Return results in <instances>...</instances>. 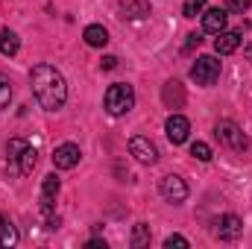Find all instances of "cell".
<instances>
[{
  "label": "cell",
  "instance_id": "ac0fdd59",
  "mask_svg": "<svg viewBox=\"0 0 252 249\" xmlns=\"http://www.w3.org/2000/svg\"><path fill=\"white\" fill-rule=\"evenodd\" d=\"M18 47H21L18 32H12V30H0V56H15Z\"/></svg>",
  "mask_w": 252,
  "mask_h": 249
},
{
  "label": "cell",
  "instance_id": "2e32d148",
  "mask_svg": "<svg viewBox=\"0 0 252 249\" xmlns=\"http://www.w3.org/2000/svg\"><path fill=\"white\" fill-rule=\"evenodd\" d=\"M35 164H38V153L27 144L24 153H21V158H18V176H30L35 170Z\"/></svg>",
  "mask_w": 252,
  "mask_h": 249
},
{
  "label": "cell",
  "instance_id": "277c9868",
  "mask_svg": "<svg viewBox=\"0 0 252 249\" xmlns=\"http://www.w3.org/2000/svg\"><path fill=\"white\" fill-rule=\"evenodd\" d=\"M217 76H220V62L214 56H199L190 67V79L196 85H214Z\"/></svg>",
  "mask_w": 252,
  "mask_h": 249
},
{
  "label": "cell",
  "instance_id": "8992f818",
  "mask_svg": "<svg viewBox=\"0 0 252 249\" xmlns=\"http://www.w3.org/2000/svg\"><path fill=\"white\" fill-rule=\"evenodd\" d=\"M158 193H161L167 202H185V199H188V185H185V179H179V176H164V179L158 182Z\"/></svg>",
  "mask_w": 252,
  "mask_h": 249
},
{
  "label": "cell",
  "instance_id": "d6986e66",
  "mask_svg": "<svg viewBox=\"0 0 252 249\" xmlns=\"http://www.w3.org/2000/svg\"><path fill=\"white\" fill-rule=\"evenodd\" d=\"M18 244V229L12 226V220L0 217V249H9Z\"/></svg>",
  "mask_w": 252,
  "mask_h": 249
},
{
  "label": "cell",
  "instance_id": "8fae6325",
  "mask_svg": "<svg viewBox=\"0 0 252 249\" xmlns=\"http://www.w3.org/2000/svg\"><path fill=\"white\" fill-rule=\"evenodd\" d=\"M226 30V9H208V12H202V32H211V35H217V32H223Z\"/></svg>",
  "mask_w": 252,
  "mask_h": 249
},
{
  "label": "cell",
  "instance_id": "f1b7e54d",
  "mask_svg": "<svg viewBox=\"0 0 252 249\" xmlns=\"http://www.w3.org/2000/svg\"><path fill=\"white\" fill-rule=\"evenodd\" d=\"M247 56L252 59V44H247Z\"/></svg>",
  "mask_w": 252,
  "mask_h": 249
},
{
  "label": "cell",
  "instance_id": "9c48e42d",
  "mask_svg": "<svg viewBox=\"0 0 252 249\" xmlns=\"http://www.w3.org/2000/svg\"><path fill=\"white\" fill-rule=\"evenodd\" d=\"M79 147L76 144H62V147H56V153H53V164L59 167V170H70V167H76L79 164Z\"/></svg>",
  "mask_w": 252,
  "mask_h": 249
},
{
  "label": "cell",
  "instance_id": "e0dca14e",
  "mask_svg": "<svg viewBox=\"0 0 252 249\" xmlns=\"http://www.w3.org/2000/svg\"><path fill=\"white\" fill-rule=\"evenodd\" d=\"M24 147H27V141H21V138H12L9 147H6V167H9L12 173H18V158H21Z\"/></svg>",
  "mask_w": 252,
  "mask_h": 249
},
{
  "label": "cell",
  "instance_id": "4fadbf2b",
  "mask_svg": "<svg viewBox=\"0 0 252 249\" xmlns=\"http://www.w3.org/2000/svg\"><path fill=\"white\" fill-rule=\"evenodd\" d=\"M161 100H164V106L167 109H182L185 106V88H182V82H167L164 88H161Z\"/></svg>",
  "mask_w": 252,
  "mask_h": 249
},
{
  "label": "cell",
  "instance_id": "603a6c76",
  "mask_svg": "<svg viewBox=\"0 0 252 249\" xmlns=\"http://www.w3.org/2000/svg\"><path fill=\"white\" fill-rule=\"evenodd\" d=\"M9 100H12V82H9V76L0 73V112L9 106Z\"/></svg>",
  "mask_w": 252,
  "mask_h": 249
},
{
  "label": "cell",
  "instance_id": "83f0119b",
  "mask_svg": "<svg viewBox=\"0 0 252 249\" xmlns=\"http://www.w3.org/2000/svg\"><path fill=\"white\" fill-rule=\"evenodd\" d=\"M88 249H106V241H88Z\"/></svg>",
  "mask_w": 252,
  "mask_h": 249
},
{
  "label": "cell",
  "instance_id": "9a60e30c",
  "mask_svg": "<svg viewBox=\"0 0 252 249\" xmlns=\"http://www.w3.org/2000/svg\"><path fill=\"white\" fill-rule=\"evenodd\" d=\"M150 15V6L144 0H124L121 3V18H129V21H141Z\"/></svg>",
  "mask_w": 252,
  "mask_h": 249
},
{
  "label": "cell",
  "instance_id": "f546056e",
  "mask_svg": "<svg viewBox=\"0 0 252 249\" xmlns=\"http://www.w3.org/2000/svg\"><path fill=\"white\" fill-rule=\"evenodd\" d=\"M0 217H3V214H0Z\"/></svg>",
  "mask_w": 252,
  "mask_h": 249
},
{
  "label": "cell",
  "instance_id": "52a82bcc",
  "mask_svg": "<svg viewBox=\"0 0 252 249\" xmlns=\"http://www.w3.org/2000/svg\"><path fill=\"white\" fill-rule=\"evenodd\" d=\"M217 235H220V241H238V238L244 235L241 217H238V214H223V217H217Z\"/></svg>",
  "mask_w": 252,
  "mask_h": 249
},
{
  "label": "cell",
  "instance_id": "4316f807",
  "mask_svg": "<svg viewBox=\"0 0 252 249\" xmlns=\"http://www.w3.org/2000/svg\"><path fill=\"white\" fill-rule=\"evenodd\" d=\"M103 70H115V67H118V59H115V56H103Z\"/></svg>",
  "mask_w": 252,
  "mask_h": 249
},
{
  "label": "cell",
  "instance_id": "484cf974",
  "mask_svg": "<svg viewBox=\"0 0 252 249\" xmlns=\"http://www.w3.org/2000/svg\"><path fill=\"white\" fill-rule=\"evenodd\" d=\"M199 41H202V38H199L196 32H190V35H188V41H185V53H190L193 47H199Z\"/></svg>",
  "mask_w": 252,
  "mask_h": 249
},
{
  "label": "cell",
  "instance_id": "ffe728a7",
  "mask_svg": "<svg viewBox=\"0 0 252 249\" xmlns=\"http://www.w3.org/2000/svg\"><path fill=\"white\" fill-rule=\"evenodd\" d=\"M132 247L135 249L150 247V226H147V223H138V226H135V232H132Z\"/></svg>",
  "mask_w": 252,
  "mask_h": 249
},
{
  "label": "cell",
  "instance_id": "5bb4252c",
  "mask_svg": "<svg viewBox=\"0 0 252 249\" xmlns=\"http://www.w3.org/2000/svg\"><path fill=\"white\" fill-rule=\"evenodd\" d=\"M82 38H85L88 47H106L109 44V30L103 24H88L85 32H82Z\"/></svg>",
  "mask_w": 252,
  "mask_h": 249
},
{
  "label": "cell",
  "instance_id": "d4e9b609",
  "mask_svg": "<svg viewBox=\"0 0 252 249\" xmlns=\"http://www.w3.org/2000/svg\"><path fill=\"white\" fill-rule=\"evenodd\" d=\"M229 9L238 12V15H244V12L250 9V0H229Z\"/></svg>",
  "mask_w": 252,
  "mask_h": 249
},
{
  "label": "cell",
  "instance_id": "ba28073f",
  "mask_svg": "<svg viewBox=\"0 0 252 249\" xmlns=\"http://www.w3.org/2000/svg\"><path fill=\"white\" fill-rule=\"evenodd\" d=\"M164 132H167L170 144H185V141H188V132H190L188 118H182V115H170L167 124H164Z\"/></svg>",
  "mask_w": 252,
  "mask_h": 249
},
{
  "label": "cell",
  "instance_id": "6da1fadb",
  "mask_svg": "<svg viewBox=\"0 0 252 249\" xmlns=\"http://www.w3.org/2000/svg\"><path fill=\"white\" fill-rule=\"evenodd\" d=\"M30 85H32V97L38 100V106L44 112H59L64 106V100H67V82H64V76L47 62L32 67Z\"/></svg>",
  "mask_w": 252,
  "mask_h": 249
},
{
  "label": "cell",
  "instance_id": "5b68a950",
  "mask_svg": "<svg viewBox=\"0 0 252 249\" xmlns=\"http://www.w3.org/2000/svg\"><path fill=\"white\" fill-rule=\"evenodd\" d=\"M129 153H132L141 164H156V161H158V147H156L150 138H144V135H135V138L129 141Z\"/></svg>",
  "mask_w": 252,
  "mask_h": 249
},
{
  "label": "cell",
  "instance_id": "7c38bea8",
  "mask_svg": "<svg viewBox=\"0 0 252 249\" xmlns=\"http://www.w3.org/2000/svg\"><path fill=\"white\" fill-rule=\"evenodd\" d=\"M56 193H59V176H56V173H47L44 182H41V211H44V214L53 211V199H56Z\"/></svg>",
  "mask_w": 252,
  "mask_h": 249
},
{
  "label": "cell",
  "instance_id": "44dd1931",
  "mask_svg": "<svg viewBox=\"0 0 252 249\" xmlns=\"http://www.w3.org/2000/svg\"><path fill=\"white\" fill-rule=\"evenodd\" d=\"M190 156L199 158V161H211V147H208L205 141H193V144H190Z\"/></svg>",
  "mask_w": 252,
  "mask_h": 249
},
{
  "label": "cell",
  "instance_id": "7402d4cb",
  "mask_svg": "<svg viewBox=\"0 0 252 249\" xmlns=\"http://www.w3.org/2000/svg\"><path fill=\"white\" fill-rule=\"evenodd\" d=\"M205 3H208V0H185V6H182V15H185V18H196V15H202Z\"/></svg>",
  "mask_w": 252,
  "mask_h": 249
},
{
  "label": "cell",
  "instance_id": "cb8c5ba5",
  "mask_svg": "<svg viewBox=\"0 0 252 249\" xmlns=\"http://www.w3.org/2000/svg\"><path fill=\"white\" fill-rule=\"evenodd\" d=\"M173 247H179V249H188V241H185L182 235H170V238L164 241V249H173Z\"/></svg>",
  "mask_w": 252,
  "mask_h": 249
},
{
  "label": "cell",
  "instance_id": "7a4b0ae2",
  "mask_svg": "<svg viewBox=\"0 0 252 249\" xmlns=\"http://www.w3.org/2000/svg\"><path fill=\"white\" fill-rule=\"evenodd\" d=\"M132 106H135V91H132V85H126V82L109 85V91H106V112H109L112 118L129 115Z\"/></svg>",
  "mask_w": 252,
  "mask_h": 249
},
{
  "label": "cell",
  "instance_id": "3957f363",
  "mask_svg": "<svg viewBox=\"0 0 252 249\" xmlns=\"http://www.w3.org/2000/svg\"><path fill=\"white\" fill-rule=\"evenodd\" d=\"M214 132H217V138H220L229 150H235V153L250 150V138H247V132L235 124V121H217Z\"/></svg>",
  "mask_w": 252,
  "mask_h": 249
},
{
  "label": "cell",
  "instance_id": "30bf717a",
  "mask_svg": "<svg viewBox=\"0 0 252 249\" xmlns=\"http://www.w3.org/2000/svg\"><path fill=\"white\" fill-rule=\"evenodd\" d=\"M241 32L238 30H223V32H217V41H214V50L220 53V56H229V53H235L238 47H241Z\"/></svg>",
  "mask_w": 252,
  "mask_h": 249
}]
</instances>
